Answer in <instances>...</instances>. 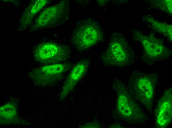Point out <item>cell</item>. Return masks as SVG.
<instances>
[{
    "mask_svg": "<svg viewBox=\"0 0 172 128\" xmlns=\"http://www.w3.org/2000/svg\"><path fill=\"white\" fill-rule=\"evenodd\" d=\"M158 79L155 73L134 71L129 80V92L148 109H150Z\"/></svg>",
    "mask_w": 172,
    "mask_h": 128,
    "instance_id": "cell-1",
    "label": "cell"
},
{
    "mask_svg": "<svg viewBox=\"0 0 172 128\" xmlns=\"http://www.w3.org/2000/svg\"><path fill=\"white\" fill-rule=\"evenodd\" d=\"M105 65L121 67L131 64L134 60L132 50L121 34L113 33L108 46L101 57Z\"/></svg>",
    "mask_w": 172,
    "mask_h": 128,
    "instance_id": "cell-2",
    "label": "cell"
},
{
    "mask_svg": "<svg viewBox=\"0 0 172 128\" xmlns=\"http://www.w3.org/2000/svg\"><path fill=\"white\" fill-rule=\"evenodd\" d=\"M103 33L100 26L95 21L86 19L79 21L72 33V42L76 49L82 52L101 41Z\"/></svg>",
    "mask_w": 172,
    "mask_h": 128,
    "instance_id": "cell-3",
    "label": "cell"
},
{
    "mask_svg": "<svg viewBox=\"0 0 172 128\" xmlns=\"http://www.w3.org/2000/svg\"><path fill=\"white\" fill-rule=\"evenodd\" d=\"M113 87L117 95L116 109L119 115L133 123L144 121L145 114L132 98L123 83L117 80L113 83Z\"/></svg>",
    "mask_w": 172,
    "mask_h": 128,
    "instance_id": "cell-4",
    "label": "cell"
},
{
    "mask_svg": "<svg viewBox=\"0 0 172 128\" xmlns=\"http://www.w3.org/2000/svg\"><path fill=\"white\" fill-rule=\"evenodd\" d=\"M134 38L141 44L144 54L143 60L151 65L155 62L169 57L171 52L161 40L153 35H147L138 31L133 33Z\"/></svg>",
    "mask_w": 172,
    "mask_h": 128,
    "instance_id": "cell-5",
    "label": "cell"
},
{
    "mask_svg": "<svg viewBox=\"0 0 172 128\" xmlns=\"http://www.w3.org/2000/svg\"><path fill=\"white\" fill-rule=\"evenodd\" d=\"M35 50V58L44 63H59L67 60L70 56V51L67 47L52 42L41 44Z\"/></svg>",
    "mask_w": 172,
    "mask_h": 128,
    "instance_id": "cell-6",
    "label": "cell"
},
{
    "mask_svg": "<svg viewBox=\"0 0 172 128\" xmlns=\"http://www.w3.org/2000/svg\"><path fill=\"white\" fill-rule=\"evenodd\" d=\"M69 11L68 1H61L42 12L36 21V26L44 27L61 24L68 19Z\"/></svg>",
    "mask_w": 172,
    "mask_h": 128,
    "instance_id": "cell-7",
    "label": "cell"
},
{
    "mask_svg": "<svg viewBox=\"0 0 172 128\" xmlns=\"http://www.w3.org/2000/svg\"><path fill=\"white\" fill-rule=\"evenodd\" d=\"M172 87L165 91L159 100L155 114L156 124L158 128H165L170 123L172 119Z\"/></svg>",
    "mask_w": 172,
    "mask_h": 128,
    "instance_id": "cell-8",
    "label": "cell"
},
{
    "mask_svg": "<svg viewBox=\"0 0 172 128\" xmlns=\"http://www.w3.org/2000/svg\"><path fill=\"white\" fill-rule=\"evenodd\" d=\"M89 60L83 59L77 62L72 69L65 83L64 91L70 90L86 73L89 64Z\"/></svg>",
    "mask_w": 172,
    "mask_h": 128,
    "instance_id": "cell-9",
    "label": "cell"
},
{
    "mask_svg": "<svg viewBox=\"0 0 172 128\" xmlns=\"http://www.w3.org/2000/svg\"><path fill=\"white\" fill-rule=\"evenodd\" d=\"M72 65L68 63H57L46 65L39 69L43 74L48 76L61 75L71 68Z\"/></svg>",
    "mask_w": 172,
    "mask_h": 128,
    "instance_id": "cell-10",
    "label": "cell"
},
{
    "mask_svg": "<svg viewBox=\"0 0 172 128\" xmlns=\"http://www.w3.org/2000/svg\"><path fill=\"white\" fill-rule=\"evenodd\" d=\"M145 20L155 30L161 33L172 41V25L158 21L152 17H146Z\"/></svg>",
    "mask_w": 172,
    "mask_h": 128,
    "instance_id": "cell-11",
    "label": "cell"
},
{
    "mask_svg": "<svg viewBox=\"0 0 172 128\" xmlns=\"http://www.w3.org/2000/svg\"><path fill=\"white\" fill-rule=\"evenodd\" d=\"M49 1L46 0H39L35 1L29 9L28 12L25 14L23 17L24 18H22L23 21L25 20L27 23L29 22V19L31 20L34 16L45 6Z\"/></svg>",
    "mask_w": 172,
    "mask_h": 128,
    "instance_id": "cell-12",
    "label": "cell"
},
{
    "mask_svg": "<svg viewBox=\"0 0 172 128\" xmlns=\"http://www.w3.org/2000/svg\"><path fill=\"white\" fill-rule=\"evenodd\" d=\"M158 7H161V9L167 12V13L172 15V0H164L159 1L157 3Z\"/></svg>",
    "mask_w": 172,
    "mask_h": 128,
    "instance_id": "cell-13",
    "label": "cell"
}]
</instances>
